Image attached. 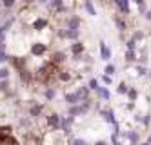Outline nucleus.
Wrapping results in <instances>:
<instances>
[{"instance_id": "nucleus-1", "label": "nucleus", "mask_w": 151, "mask_h": 145, "mask_svg": "<svg viewBox=\"0 0 151 145\" xmlns=\"http://www.w3.org/2000/svg\"><path fill=\"white\" fill-rule=\"evenodd\" d=\"M57 36L60 40H71V42H77L80 38V31L77 29H66V27H58L57 29Z\"/></svg>"}, {"instance_id": "nucleus-2", "label": "nucleus", "mask_w": 151, "mask_h": 145, "mask_svg": "<svg viewBox=\"0 0 151 145\" xmlns=\"http://www.w3.org/2000/svg\"><path fill=\"white\" fill-rule=\"evenodd\" d=\"M44 109H46V105H44V104H38V102H35V100H31L29 105H27V116H29L31 120H37V118H40V116H42Z\"/></svg>"}, {"instance_id": "nucleus-3", "label": "nucleus", "mask_w": 151, "mask_h": 145, "mask_svg": "<svg viewBox=\"0 0 151 145\" xmlns=\"http://www.w3.org/2000/svg\"><path fill=\"white\" fill-rule=\"evenodd\" d=\"M73 125H75V118L73 116H62L60 120V132L64 136H68V138H73L71 136V132H73Z\"/></svg>"}, {"instance_id": "nucleus-4", "label": "nucleus", "mask_w": 151, "mask_h": 145, "mask_svg": "<svg viewBox=\"0 0 151 145\" xmlns=\"http://www.w3.org/2000/svg\"><path fill=\"white\" fill-rule=\"evenodd\" d=\"M29 53H31V56H35V58L46 56V54H47V44H44V42H33V44H31V47H29Z\"/></svg>"}, {"instance_id": "nucleus-5", "label": "nucleus", "mask_w": 151, "mask_h": 145, "mask_svg": "<svg viewBox=\"0 0 151 145\" xmlns=\"http://www.w3.org/2000/svg\"><path fill=\"white\" fill-rule=\"evenodd\" d=\"M60 120H62V116H60L58 113H49V114L46 116V127H47L49 131H53V132L60 131Z\"/></svg>"}, {"instance_id": "nucleus-6", "label": "nucleus", "mask_w": 151, "mask_h": 145, "mask_svg": "<svg viewBox=\"0 0 151 145\" xmlns=\"http://www.w3.org/2000/svg\"><path fill=\"white\" fill-rule=\"evenodd\" d=\"M49 27V18L46 16H35L33 20H31V29L40 33V31H46Z\"/></svg>"}, {"instance_id": "nucleus-7", "label": "nucleus", "mask_w": 151, "mask_h": 145, "mask_svg": "<svg viewBox=\"0 0 151 145\" xmlns=\"http://www.w3.org/2000/svg\"><path fill=\"white\" fill-rule=\"evenodd\" d=\"M113 6L118 9V15H120V16L127 18L129 15H131V4H129L127 0H115Z\"/></svg>"}, {"instance_id": "nucleus-8", "label": "nucleus", "mask_w": 151, "mask_h": 145, "mask_svg": "<svg viewBox=\"0 0 151 145\" xmlns=\"http://www.w3.org/2000/svg\"><path fill=\"white\" fill-rule=\"evenodd\" d=\"M66 60H68V54H66V51H53L51 54H49V62L53 64V65H57V67H60V65H64L66 64Z\"/></svg>"}, {"instance_id": "nucleus-9", "label": "nucleus", "mask_w": 151, "mask_h": 145, "mask_svg": "<svg viewBox=\"0 0 151 145\" xmlns=\"http://www.w3.org/2000/svg\"><path fill=\"white\" fill-rule=\"evenodd\" d=\"M64 26H66V29H77V31H80L82 18L78 15H68L66 20H64Z\"/></svg>"}, {"instance_id": "nucleus-10", "label": "nucleus", "mask_w": 151, "mask_h": 145, "mask_svg": "<svg viewBox=\"0 0 151 145\" xmlns=\"http://www.w3.org/2000/svg\"><path fill=\"white\" fill-rule=\"evenodd\" d=\"M69 53H71V56H73V58L82 56V54L86 53V46H84V42H82V40L73 42L71 46H69Z\"/></svg>"}, {"instance_id": "nucleus-11", "label": "nucleus", "mask_w": 151, "mask_h": 145, "mask_svg": "<svg viewBox=\"0 0 151 145\" xmlns=\"http://www.w3.org/2000/svg\"><path fill=\"white\" fill-rule=\"evenodd\" d=\"M99 114L104 118V121H107V124H111V125L118 124L116 118H115V111H113L111 107H104V109H100V111H99Z\"/></svg>"}, {"instance_id": "nucleus-12", "label": "nucleus", "mask_w": 151, "mask_h": 145, "mask_svg": "<svg viewBox=\"0 0 151 145\" xmlns=\"http://www.w3.org/2000/svg\"><path fill=\"white\" fill-rule=\"evenodd\" d=\"M18 78H20V82H22L24 85H31V84L35 82V73L27 67L24 71H18Z\"/></svg>"}, {"instance_id": "nucleus-13", "label": "nucleus", "mask_w": 151, "mask_h": 145, "mask_svg": "<svg viewBox=\"0 0 151 145\" xmlns=\"http://www.w3.org/2000/svg\"><path fill=\"white\" fill-rule=\"evenodd\" d=\"M9 62H11V65L17 69V73L27 69V58L26 56H11V58H9Z\"/></svg>"}, {"instance_id": "nucleus-14", "label": "nucleus", "mask_w": 151, "mask_h": 145, "mask_svg": "<svg viewBox=\"0 0 151 145\" xmlns=\"http://www.w3.org/2000/svg\"><path fill=\"white\" fill-rule=\"evenodd\" d=\"M113 22H115V26L118 29V33H126L129 29V24H127V18L120 16V15H115L113 16Z\"/></svg>"}, {"instance_id": "nucleus-15", "label": "nucleus", "mask_w": 151, "mask_h": 145, "mask_svg": "<svg viewBox=\"0 0 151 145\" xmlns=\"http://www.w3.org/2000/svg\"><path fill=\"white\" fill-rule=\"evenodd\" d=\"M99 51H100V58L104 60V62H109L111 60V49H109V46L104 42V40H100V44H99Z\"/></svg>"}, {"instance_id": "nucleus-16", "label": "nucleus", "mask_w": 151, "mask_h": 145, "mask_svg": "<svg viewBox=\"0 0 151 145\" xmlns=\"http://www.w3.org/2000/svg\"><path fill=\"white\" fill-rule=\"evenodd\" d=\"M64 102L68 104V107L82 104V102H80V98H78V94H77V91H69V93H66V94H64Z\"/></svg>"}, {"instance_id": "nucleus-17", "label": "nucleus", "mask_w": 151, "mask_h": 145, "mask_svg": "<svg viewBox=\"0 0 151 145\" xmlns=\"http://www.w3.org/2000/svg\"><path fill=\"white\" fill-rule=\"evenodd\" d=\"M75 91H77V94H78V98H80V102H88V100H91V98H89L91 91H89L88 85H78Z\"/></svg>"}, {"instance_id": "nucleus-18", "label": "nucleus", "mask_w": 151, "mask_h": 145, "mask_svg": "<svg viewBox=\"0 0 151 145\" xmlns=\"http://www.w3.org/2000/svg\"><path fill=\"white\" fill-rule=\"evenodd\" d=\"M57 80L62 82V84H68V82L73 80V74H71V71H68V69H60L58 74H57Z\"/></svg>"}, {"instance_id": "nucleus-19", "label": "nucleus", "mask_w": 151, "mask_h": 145, "mask_svg": "<svg viewBox=\"0 0 151 145\" xmlns=\"http://www.w3.org/2000/svg\"><path fill=\"white\" fill-rule=\"evenodd\" d=\"M95 93H96V96H99L100 100H106V102H107V100H111V93H109V89L104 87V85H100Z\"/></svg>"}, {"instance_id": "nucleus-20", "label": "nucleus", "mask_w": 151, "mask_h": 145, "mask_svg": "<svg viewBox=\"0 0 151 145\" xmlns=\"http://www.w3.org/2000/svg\"><path fill=\"white\" fill-rule=\"evenodd\" d=\"M44 98H46V102H53V100L57 98V89L55 87H46L44 89Z\"/></svg>"}, {"instance_id": "nucleus-21", "label": "nucleus", "mask_w": 151, "mask_h": 145, "mask_svg": "<svg viewBox=\"0 0 151 145\" xmlns=\"http://www.w3.org/2000/svg\"><path fill=\"white\" fill-rule=\"evenodd\" d=\"M137 60H138L137 51H124V62H126V64H133V62H137Z\"/></svg>"}, {"instance_id": "nucleus-22", "label": "nucleus", "mask_w": 151, "mask_h": 145, "mask_svg": "<svg viewBox=\"0 0 151 145\" xmlns=\"http://www.w3.org/2000/svg\"><path fill=\"white\" fill-rule=\"evenodd\" d=\"M84 9H86V13H88L89 16H96V7H95V4L91 2V0H86L84 2Z\"/></svg>"}, {"instance_id": "nucleus-23", "label": "nucleus", "mask_w": 151, "mask_h": 145, "mask_svg": "<svg viewBox=\"0 0 151 145\" xmlns=\"http://www.w3.org/2000/svg\"><path fill=\"white\" fill-rule=\"evenodd\" d=\"M135 6H137V9H138V15H142V16L147 13V9H149V7H147V4L144 2V0H137Z\"/></svg>"}, {"instance_id": "nucleus-24", "label": "nucleus", "mask_w": 151, "mask_h": 145, "mask_svg": "<svg viewBox=\"0 0 151 145\" xmlns=\"http://www.w3.org/2000/svg\"><path fill=\"white\" fill-rule=\"evenodd\" d=\"M127 102H137V98H138V89H135V87H129V91H127Z\"/></svg>"}, {"instance_id": "nucleus-25", "label": "nucleus", "mask_w": 151, "mask_h": 145, "mask_svg": "<svg viewBox=\"0 0 151 145\" xmlns=\"http://www.w3.org/2000/svg\"><path fill=\"white\" fill-rule=\"evenodd\" d=\"M18 125H20V127H24V129H31V125H33V120H31L29 116L20 118V120H18Z\"/></svg>"}, {"instance_id": "nucleus-26", "label": "nucleus", "mask_w": 151, "mask_h": 145, "mask_svg": "<svg viewBox=\"0 0 151 145\" xmlns=\"http://www.w3.org/2000/svg\"><path fill=\"white\" fill-rule=\"evenodd\" d=\"M115 73H116V65H115V64H107L106 67H104V74H106V76H111V78H113Z\"/></svg>"}, {"instance_id": "nucleus-27", "label": "nucleus", "mask_w": 151, "mask_h": 145, "mask_svg": "<svg viewBox=\"0 0 151 145\" xmlns=\"http://www.w3.org/2000/svg\"><path fill=\"white\" fill-rule=\"evenodd\" d=\"M135 73H137V76H146V74H149V69L146 67V65H135Z\"/></svg>"}, {"instance_id": "nucleus-28", "label": "nucleus", "mask_w": 151, "mask_h": 145, "mask_svg": "<svg viewBox=\"0 0 151 145\" xmlns=\"http://www.w3.org/2000/svg\"><path fill=\"white\" fill-rule=\"evenodd\" d=\"M15 20H17L15 16H9V18H6V20H4V22H2V24H0V26H2V27H4L6 31H9V29L13 27V24H15Z\"/></svg>"}, {"instance_id": "nucleus-29", "label": "nucleus", "mask_w": 151, "mask_h": 145, "mask_svg": "<svg viewBox=\"0 0 151 145\" xmlns=\"http://www.w3.org/2000/svg\"><path fill=\"white\" fill-rule=\"evenodd\" d=\"M129 38H131V40H135V42L138 44V42H142V40H144V33L140 31V29H135V31H133V35L129 36Z\"/></svg>"}, {"instance_id": "nucleus-30", "label": "nucleus", "mask_w": 151, "mask_h": 145, "mask_svg": "<svg viewBox=\"0 0 151 145\" xmlns=\"http://www.w3.org/2000/svg\"><path fill=\"white\" fill-rule=\"evenodd\" d=\"M127 91H129V85H127L124 80L116 85V93H118V94H127Z\"/></svg>"}, {"instance_id": "nucleus-31", "label": "nucleus", "mask_w": 151, "mask_h": 145, "mask_svg": "<svg viewBox=\"0 0 151 145\" xmlns=\"http://www.w3.org/2000/svg\"><path fill=\"white\" fill-rule=\"evenodd\" d=\"M68 145H89L84 138H69L68 140Z\"/></svg>"}, {"instance_id": "nucleus-32", "label": "nucleus", "mask_w": 151, "mask_h": 145, "mask_svg": "<svg viewBox=\"0 0 151 145\" xmlns=\"http://www.w3.org/2000/svg\"><path fill=\"white\" fill-rule=\"evenodd\" d=\"M9 74H11V71H9V67H0V82L2 80H9Z\"/></svg>"}, {"instance_id": "nucleus-33", "label": "nucleus", "mask_w": 151, "mask_h": 145, "mask_svg": "<svg viewBox=\"0 0 151 145\" xmlns=\"http://www.w3.org/2000/svg\"><path fill=\"white\" fill-rule=\"evenodd\" d=\"M140 124H142L146 129H147V127H151V114H149V113L142 114V118H140Z\"/></svg>"}, {"instance_id": "nucleus-34", "label": "nucleus", "mask_w": 151, "mask_h": 145, "mask_svg": "<svg viewBox=\"0 0 151 145\" xmlns=\"http://www.w3.org/2000/svg\"><path fill=\"white\" fill-rule=\"evenodd\" d=\"M6 35H7V31L0 26V49H6Z\"/></svg>"}, {"instance_id": "nucleus-35", "label": "nucleus", "mask_w": 151, "mask_h": 145, "mask_svg": "<svg viewBox=\"0 0 151 145\" xmlns=\"http://www.w3.org/2000/svg\"><path fill=\"white\" fill-rule=\"evenodd\" d=\"M88 87H89V91H96V89L100 87V84H99V80H96V78H89Z\"/></svg>"}, {"instance_id": "nucleus-36", "label": "nucleus", "mask_w": 151, "mask_h": 145, "mask_svg": "<svg viewBox=\"0 0 151 145\" xmlns=\"http://www.w3.org/2000/svg\"><path fill=\"white\" fill-rule=\"evenodd\" d=\"M126 51H137V42L131 40V38H127L126 40Z\"/></svg>"}, {"instance_id": "nucleus-37", "label": "nucleus", "mask_w": 151, "mask_h": 145, "mask_svg": "<svg viewBox=\"0 0 151 145\" xmlns=\"http://www.w3.org/2000/svg\"><path fill=\"white\" fill-rule=\"evenodd\" d=\"M9 54H7V51L6 49H0V64H6V62H9Z\"/></svg>"}, {"instance_id": "nucleus-38", "label": "nucleus", "mask_w": 151, "mask_h": 145, "mask_svg": "<svg viewBox=\"0 0 151 145\" xmlns=\"http://www.w3.org/2000/svg\"><path fill=\"white\" fill-rule=\"evenodd\" d=\"M100 80H102V84H104L106 87L113 84V78H111V76H106V74H102V76H100Z\"/></svg>"}, {"instance_id": "nucleus-39", "label": "nucleus", "mask_w": 151, "mask_h": 145, "mask_svg": "<svg viewBox=\"0 0 151 145\" xmlns=\"http://www.w3.org/2000/svg\"><path fill=\"white\" fill-rule=\"evenodd\" d=\"M15 0H4V2H2V7L4 9H11V7H15Z\"/></svg>"}, {"instance_id": "nucleus-40", "label": "nucleus", "mask_w": 151, "mask_h": 145, "mask_svg": "<svg viewBox=\"0 0 151 145\" xmlns=\"http://www.w3.org/2000/svg\"><path fill=\"white\" fill-rule=\"evenodd\" d=\"M147 60H149V58H147V54H140L137 62H138V65H146V64H147Z\"/></svg>"}, {"instance_id": "nucleus-41", "label": "nucleus", "mask_w": 151, "mask_h": 145, "mask_svg": "<svg viewBox=\"0 0 151 145\" xmlns=\"http://www.w3.org/2000/svg\"><path fill=\"white\" fill-rule=\"evenodd\" d=\"M111 145H122V141H120V136L111 134Z\"/></svg>"}, {"instance_id": "nucleus-42", "label": "nucleus", "mask_w": 151, "mask_h": 145, "mask_svg": "<svg viewBox=\"0 0 151 145\" xmlns=\"http://www.w3.org/2000/svg\"><path fill=\"white\" fill-rule=\"evenodd\" d=\"M126 111H135V104L133 102H127L126 104Z\"/></svg>"}, {"instance_id": "nucleus-43", "label": "nucleus", "mask_w": 151, "mask_h": 145, "mask_svg": "<svg viewBox=\"0 0 151 145\" xmlns=\"http://www.w3.org/2000/svg\"><path fill=\"white\" fill-rule=\"evenodd\" d=\"M118 38H120V42H124V44H126V40H127V38H126V33H118Z\"/></svg>"}, {"instance_id": "nucleus-44", "label": "nucleus", "mask_w": 151, "mask_h": 145, "mask_svg": "<svg viewBox=\"0 0 151 145\" xmlns=\"http://www.w3.org/2000/svg\"><path fill=\"white\" fill-rule=\"evenodd\" d=\"M144 18H146V20H149V22H151V7H149V9H147V13H146V15H144Z\"/></svg>"}, {"instance_id": "nucleus-45", "label": "nucleus", "mask_w": 151, "mask_h": 145, "mask_svg": "<svg viewBox=\"0 0 151 145\" xmlns=\"http://www.w3.org/2000/svg\"><path fill=\"white\" fill-rule=\"evenodd\" d=\"M93 145H107V141H104V140H96Z\"/></svg>"}, {"instance_id": "nucleus-46", "label": "nucleus", "mask_w": 151, "mask_h": 145, "mask_svg": "<svg viewBox=\"0 0 151 145\" xmlns=\"http://www.w3.org/2000/svg\"><path fill=\"white\" fill-rule=\"evenodd\" d=\"M146 143H147V145H151V132H149V136H147V140H146Z\"/></svg>"}, {"instance_id": "nucleus-47", "label": "nucleus", "mask_w": 151, "mask_h": 145, "mask_svg": "<svg viewBox=\"0 0 151 145\" xmlns=\"http://www.w3.org/2000/svg\"><path fill=\"white\" fill-rule=\"evenodd\" d=\"M2 9H4V7H2V2H0V13H2Z\"/></svg>"}, {"instance_id": "nucleus-48", "label": "nucleus", "mask_w": 151, "mask_h": 145, "mask_svg": "<svg viewBox=\"0 0 151 145\" xmlns=\"http://www.w3.org/2000/svg\"><path fill=\"white\" fill-rule=\"evenodd\" d=\"M138 145H147V143H146V141H142V143H138Z\"/></svg>"}, {"instance_id": "nucleus-49", "label": "nucleus", "mask_w": 151, "mask_h": 145, "mask_svg": "<svg viewBox=\"0 0 151 145\" xmlns=\"http://www.w3.org/2000/svg\"><path fill=\"white\" fill-rule=\"evenodd\" d=\"M149 74H151V67H149Z\"/></svg>"}, {"instance_id": "nucleus-50", "label": "nucleus", "mask_w": 151, "mask_h": 145, "mask_svg": "<svg viewBox=\"0 0 151 145\" xmlns=\"http://www.w3.org/2000/svg\"><path fill=\"white\" fill-rule=\"evenodd\" d=\"M149 35H151V29H149Z\"/></svg>"}]
</instances>
